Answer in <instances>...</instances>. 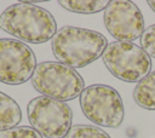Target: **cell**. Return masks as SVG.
Masks as SVG:
<instances>
[{"label":"cell","instance_id":"5b68a950","mask_svg":"<svg viewBox=\"0 0 155 138\" xmlns=\"http://www.w3.org/2000/svg\"><path fill=\"white\" fill-rule=\"evenodd\" d=\"M84 115L97 126L117 127L124 121L125 109L119 92L108 85H91L80 94Z\"/></svg>","mask_w":155,"mask_h":138},{"label":"cell","instance_id":"4fadbf2b","mask_svg":"<svg viewBox=\"0 0 155 138\" xmlns=\"http://www.w3.org/2000/svg\"><path fill=\"white\" fill-rule=\"evenodd\" d=\"M0 138H42V136L36 132L33 127L19 126L0 132Z\"/></svg>","mask_w":155,"mask_h":138},{"label":"cell","instance_id":"5bb4252c","mask_svg":"<svg viewBox=\"0 0 155 138\" xmlns=\"http://www.w3.org/2000/svg\"><path fill=\"white\" fill-rule=\"evenodd\" d=\"M140 46L149 57L155 58V24L144 30L140 36Z\"/></svg>","mask_w":155,"mask_h":138},{"label":"cell","instance_id":"6da1fadb","mask_svg":"<svg viewBox=\"0 0 155 138\" xmlns=\"http://www.w3.org/2000/svg\"><path fill=\"white\" fill-rule=\"evenodd\" d=\"M0 29L22 42L44 44L57 33L53 16L27 1L13 4L0 15Z\"/></svg>","mask_w":155,"mask_h":138},{"label":"cell","instance_id":"7a4b0ae2","mask_svg":"<svg viewBox=\"0 0 155 138\" xmlns=\"http://www.w3.org/2000/svg\"><path fill=\"white\" fill-rule=\"evenodd\" d=\"M52 51L58 62L70 68H82L102 57L107 38L91 29L63 27L52 38Z\"/></svg>","mask_w":155,"mask_h":138},{"label":"cell","instance_id":"9a60e30c","mask_svg":"<svg viewBox=\"0 0 155 138\" xmlns=\"http://www.w3.org/2000/svg\"><path fill=\"white\" fill-rule=\"evenodd\" d=\"M148 5H149L150 8L155 12V0H149V1H148Z\"/></svg>","mask_w":155,"mask_h":138},{"label":"cell","instance_id":"8992f818","mask_svg":"<svg viewBox=\"0 0 155 138\" xmlns=\"http://www.w3.org/2000/svg\"><path fill=\"white\" fill-rule=\"evenodd\" d=\"M31 127L46 138H65L71 128L73 111L61 100L45 96L33 98L27 105Z\"/></svg>","mask_w":155,"mask_h":138},{"label":"cell","instance_id":"277c9868","mask_svg":"<svg viewBox=\"0 0 155 138\" xmlns=\"http://www.w3.org/2000/svg\"><path fill=\"white\" fill-rule=\"evenodd\" d=\"M107 69L117 79L126 82H139L151 69V58L138 45L126 41L108 44L103 54Z\"/></svg>","mask_w":155,"mask_h":138},{"label":"cell","instance_id":"8fae6325","mask_svg":"<svg viewBox=\"0 0 155 138\" xmlns=\"http://www.w3.org/2000/svg\"><path fill=\"white\" fill-rule=\"evenodd\" d=\"M59 5L75 13L81 15H92L101 12L107 8L109 5L108 0H61Z\"/></svg>","mask_w":155,"mask_h":138},{"label":"cell","instance_id":"7c38bea8","mask_svg":"<svg viewBox=\"0 0 155 138\" xmlns=\"http://www.w3.org/2000/svg\"><path fill=\"white\" fill-rule=\"evenodd\" d=\"M65 138H110L108 133L97 126L91 125H75L71 126Z\"/></svg>","mask_w":155,"mask_h":138},{"label":"cell","instance_id":"3957f363","mask_svg":"<svg viewBox=\"0 0 155 138\" xmlns=\"http://www.w3.org/2000/svg\"><path fill=\"white\" fill-rule=\"evenodd\" d=\"M34 88L45 97L67 102L76 98L85 90L81 75L61 62H42L31 76Z\"/></svg>","mask_w":155,"mask_h":138},{"label":"cell","instance_id":"ba28073f","mask_svg":"<svg viewBox=\"0 0 155 138\" xmlns=\"http://www.w3.org/2000/svg\"><path fill=\"white\" fill-rule=\"evenodd\" d=\"M104 25L117 41L132 42L145 30L139 7L128 0H113L104 10Z\"/></svg>","mask_w":155,"mask_h":138},{"label":"cell","instance_id":"30bf717a","mask_svg":"<svg viewBox=\"0 0 155 138\" xmlns=\"http://www.w3.org/2000/svg\"><path fill=\"white\" fill-rule=\"evenodd\" d=\"M133 98L139 107L148 110H155V71L148 74L136 85Z\"/></svg>","mask_w":155,"mask_h":138},{"label":"cell","instance_id":"52a82bcc","mask_svg":"<svg viewBox=\"0 0 155 138\" xmlns=\"http://www.w3.org/2000/svg\"><path fill=\"white\" fill-rule=\"evenodd\" d=\"M36 68L33 50L16 39H0V82L22 85L31 79Z\"/></svg>","mask_w":155,"mask_h":138},{"label":"cell","instance_id":"9c48e42d","mask_svg":"<svg viewBox=\"0 0 155 138\" xmlns=\"http://www.w3.org/2000/svg\"><path fill=\"white\" fill-rule=\"evenodd\" d=\"M22 120V111L18 103L0 91V132L17 127Z\"/></svg>","mask_w":155,"mask_h":138}]
</instances>
